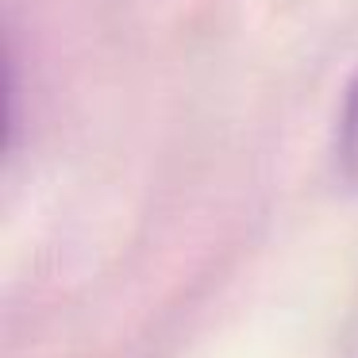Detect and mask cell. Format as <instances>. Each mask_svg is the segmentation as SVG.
Masks as SVG:
<instances>
[{
    "label": "cell",
    "instance_id": "cell-1",
    "mask_svg": "<svg viewBox=\"0 0 358 358\" xmlns=\"http://www.w3.org/2000/svg\"><path fill=\"white\" fill-rule=\"evenodd\" d=\"M335 158L347 181L358 185V78L350 81L339 108V131H335Z\"/></svg>",
    "mask_w": 358,
    "mask_h": 358
}]
</instances>
